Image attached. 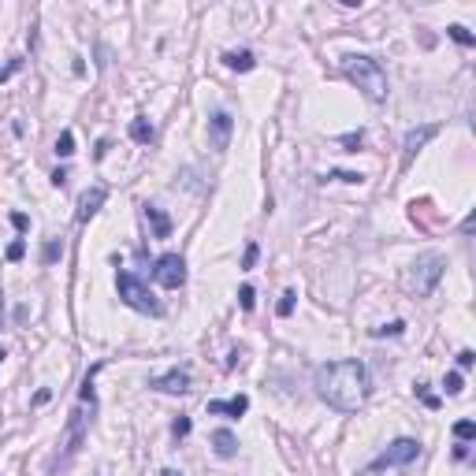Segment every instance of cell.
Returning <instances> with one entry per match:
<instances>
[{
	"mask_svg": "<svg viewBox=\"0 0 476 476\" xmlns=\"http://www.w3.org/2000/svg\"><path fill=\"white\" fill-rule=\"evenodd\" d=\"M313 387L320 402H327L338 413H357L369 398V369L365 361L357 357H346V361H332V365H320L316 376H313Z\"/></svg>",
	"mask_w": 476,
	"mask_h": 476,
	"instance_id": "1",
	"label": "cell"
},
{
	"mask_svg": "<svg viewBox=\"0 0 476 476\" xmlns=\"http://www.w3.org/2000/svg\"><path fill=\"white\" fill-rule=\"evenodd\" d=\"M116 290H119V298H123V305H131L134 313H149V316L164 313V305L157 301V294H153V290L145 287L134 272H116Z\"/></svg>",
	"mask_w": 476,
	"mask_h": 476,
	"instance_id": "4",
	"label": "cell"
},
{
	"mask_svg": "<svg viewBox=\"0 0 476 476\" xmlns=\"http://www.w3.org/2000/svg\"><path fill=\"white\" fill-rule=\"evenodd\" d=\"M160 476H182V473H175V469H164Z\"/></svg>",
	"mask_w": 476,
	"mask_h": 476,
	"instance_id": "39",
	"label": "cell"
},
{
	"mask_svg": "<svg viewBox=\"0 0 476 476\" xmlns=\"http://www.w3.org/2000/svg\"><path fill=\"white\" fill-rule=\"evenodd\" d=\"M443 272H446V257H443V253H435V250L420 253V257L409 264V272H406V290L413 298H428L439 287Z\"/></svg>",
	"mask_w": 476,
	"mask_h": 476,
	"instance_id": "3",
	"label": "cell"
},
{
	"mask_svg": "<svg viewBox=\"0 0 476 476\" xmlns=\"http://www.w3.org/2000/svg\"><path fill=\"white\" fill-rule=\"evenodd\" d=\"M294 305H298V294H294V290H287V294L279 298V309H276V313H279V316H290V313H294Z\"/></svg>",
	"mask_w": 476,
	"mask_h": 476,
	"instance_id": "26",
	"label": "cell"
},
{
	"mask_svg": "<svg viewBox=\"0 0 476 476\" xmlns=\"http://www.w3.org/2000/svg\"><path fill=\"white\" fill-rule=\"evenodd\" d=\"M406 332V324H402V320H391V324H380V327H372V338H383V335H402Z\"/></svg>",
	"mask_w": 476,
	"mask_h": 476,
	"instance_id": "20",
	"label": "cell"
},
{
	"mask_svg": "<svg viewBox=\"0 0 476 476\" xmlns=\"http://www.w3.org/2000/svg\"><path fill=\"white\" fill-rule=\"evenodd\" d=\"M446 34H451V38H454L457 45H465V49H469V45H476V38H473V34H469V30H465V26H462V23H454V26H446Z\"/></svg>",
	"mask_w": 476,
	"mask_h": 476,
	"instance_id": "19",
	"label": "cell"
},
{
	"mask_svg": "<svg viewBox=\"0 0 476 476\" xmlns=\"http://www.w3.org/2000/svg\"><path fill=\"white\" fill-rule=\"evenodd\" d=\"M71 153H75V134L63 131L60 138H56V157H71Z\"/></svg>",
	"mask_w": 476,
	"mask_h": 476,
	"instance_id": "21",
	"label": "cell"
},
{
	"mask_svg": "<svg viewBox=\"0 0 476 476\" xmlns=\"http://www.w3.org/2000/svg\"><path fill=\"white\" fill-rule=\"evenodd\" d=\"M417 395H420V402H424L428 409H439V398L432 395V391H428V383H417Z\"/></svg>",
	"mask_w": 476,
	"mask_h": 476,
	"instance_id": "28",
	"label": "cell"
},
{
	"mask_svg": "<svg viewBox=\"0 0 476 476\" xmlns=\"http://www.w3.org/2000/svg\"><path fill=\"white\" fill-rule=\"evenodd\" d=\"M257 257H261V246H257V242H250V246H246V253H242V268L250 272L253 264H257Z\"/></svg>",
	"mask_w": 476,
	"mask_h": 476,
	"instance_id": "27",
	"label": "cell"
},
{
	"mask_svg": "<svg viewBox=\"0 0 476 476\" xmlns=\"http://www.w3.org/2000/svg\"><path fill=\"white\" fill-rule=\"evenodd\" d=\"M357 476H406V473H402L398 465H380V462H372L369 469H361Z\"/></svg>",
	"mask_w": 476,
	"mask_h": 476,
	"instance_id": "18",
	"label": "cell"
},
{
	"mask_svg": "<svg viewBox=\"0 0 476 476\" xmlns=\"http://www.w3.org/2000/svg\"><path fill=\"white\" fill-rule=\"evenodd\" d=\"M108 201V186H100V182H94V186H86L78 194V224H89L97 213H100V205Z\"/></svg>",
	"mask_w": 476,
	"mask_h": 476,
	"instance_id": "8",
	"label": "cell"
},
{
	"mask_svg": "<svg viewBox=\"0 0 476 476\" xmlns=\"http://www.w3.org/2000/svg\"><path fill=\"white\" fill-rule=\"evenodd\" d=\"M86 420H89V417L82 413V409H75V413H71V424H67V454H63V462H67V457L82 446V439H86Z\"/></svg>",
	"mask_w": 476,
	"mask_h": 476,
	"instance_id": "11",
	"label": "cell"
},
{
	"mask_svg": "<svg viewBox=\"0 0 476 476\" xmlns=\"http://www.w3.org/2000/svg\"><path fill=\"white\" fill-rule=\"evenodd\" d=\"M420 457V443L417 439H409V435H402V439H395V443L387 446V451H383L376 462L380 465H398V469H406L409 462H417Z\"/></svg>",
	"mask_w": 476,
	"mask_h": 476,
	"instance_id": "6",
	"label": "cell"
},
{
	"mask_svg": "<svg viewBox=\"0 0 476 476\" xmlns=\"http://www.w3.org/2000/svg\"><path fill=\"white\" fill-rule=\"evenodd\" d=\"M142 216L153 224V238H168V235H171V219L164 216L157 205H142Z\"/></svg>",
	"mask_w": 476,
	"mask_h": 476,
	"instance_id": "14",
	"label": "cell"
},
{
	"mask_svg": "<svg viewBox=\"0 0 476 476\" xmlns=\"http://www.w3.org/2000/svg\"><path fill=\"white\" fill-rule=\"evenodd\" d=\"M12 224H15V231H26V227H30V219H26L23 213H12Z\"/></svg>",
	"mask_w": 476,
	"mask_h": 476,
	"instance_id": "34",
	"label": "cell"
},
{
	"mask_svg": "<svg viewBox=\"0 0 476 476\" xmlns=\"http://www.w3.org/2000/svg\"><path fill=\"white\" fill-rule=\"evenodd\" d=\"M224 63H227L231 71H253V67H257V60H253L250 49H231V52H224Z\"/></svg>",
	"mask_w": 476,
	"mask_h": 476,
	"instance_id": "15",
	"label": "cell"
},
{
	"mask_svg": "<svg viewBox=\"0 0 476 476\" xmlns=\"http://www.w3.org/2000/svg\"><path fill=\"white\" fill-rule=\"evenodd\" d=\"M246 409H250V398L246 395H235V398H227V402H208V413H227V417H242Z\"/></svg>",
	"mask_w": 476,
	"mask_h": 476,
	"instance_id": "13",
	"label": "cell"
},
{
	"mask_svg": "<svg viewBox=\"0 0 476 476\" xmlns=\"http://www.w3.org/2000/svg\"><path fill=\"white\" fill-rule=\"evenodd\" d=\"M231 131H235L231 112H213V119H208V142H213L216 153L231 145Z\"/></svg>",
	"mask_w": 476,
	"mask_h": 476,
	"instance_id": "10",
	"label": "cell"
},
{
	"mask_svg": "<svg viewBox=\"0 0 476 476\" xmlns=\"http://www.w3.org/2000/svg\"><path fill=\"white\" fill-rule=\"evenodd\" d=\"M338 142H343L350 153H357V149H361V145H365V131H350V134H343V138H338Z\"/></svg>",
	"mask_w": 476,
	"mask_h": 476,
	"instance_id": "25",
	"label": "cell"
},
{
	"mask_svg": "<svg viewBox=\"0 0 476 476\" xmlns=\"http://www.w3.org/2000/svg\"><path fill=\"white\" fill-rule=\"evenodd\" d=\"M473 361H476L473 350H462V354H457V369H473Z\"/></svg>",
	"mask_w": 476,
	"mask_h": 476,
	"instance_id": "33",
	"label": "cell"
},
{
	"mask_svg": "<svg viewBox=\"0 0 476 476\" xmlns=\"http://www.w3.org/2000/svg\"><path fill=\"white\" fill-rule=\"evenodd\" d=\"M153 279L160 283L164 290H179L182 283H186V261L179 257V253H164L153 264Z\"/></svg>",
	"mask_w": 476,
	"mask_h": 476,
	"instance_id": "5",
	"label": "cell"
},
{
	"mask_svg": "<svg viewBox=\"0 0 476 476\" xmlns=\"http://www.w3.org/2000/svg\"><path fill=\"white\" fill-rule=\"evenodd\" d=\"M0 327H4V290H0Z\"/></svg>",
	"mask_w": 476,
	"mask_h": 476,
	"instance_id": "38",
	"label": "cell"
},
{
	"mask_svg": "<svg viewBox=\"0 0 476 476\" xmlns=\"http://www.w3.org/2000/svg\"><path fill=\"white\" fill-rule=\"evenodd\" d=\"M343 75L350 78L369 100H376V105H380V100H387V71L380 67V60L361 56V52L343 56Z\"/></svg>",
	"mask_w": 476,
	"mask_h": 476,
	"instance_id": "2",
	"label": "cell"
},
{
	"mask_svg": "<svg viewBox=\"0 0 476 476\" xmlns=\"http://www.w3.org/2000/svg\"><path fill=\"white\" fill-rule=\"evenodd\" d=\"M131 138L138 142V145H145V142H153V123L149 119H131Z\"/></svg>",
	"mask_w": 476,
	"mask_h": 476,
	"instance_id": "16",
	"label": "cell"
},
{
	"mask_svg": "<svg viewBox=\"0 0 476 476\" xmlns=\"http://www.w3.org/2000/svg\"><path fill=\"white\" fill-rule=\"evenodd\" d=\"M213 451H216V457H235L238 454V439H235L231 428H216L213 432Z\"/></svg>",
	"mask_w": 476,
	"mask_h": 476,
	"instance_id": "12",
	"label": "cell"
},
{
	"mask_svg": "<svg viewBox=\"0 0 476 476\" xmlns=\"http://www.w3.org/2000/svg\"><path fill=\"white\" fill-rule=\"evenodd\" d=\"M443 387H446V395H462V387H465V380H462V372H446V380H443Z\"/></svg>",
	"mask_w": 476,
	"mask_h": 476,
	"instance_id": "24",
	"label": "cell"
},
{
	"mask_svg": "<svg viewBox=\"0 0 476 476\" xmlns=\"http://www.w3.org/2000/svg\"><path fill=\"white\" fill-rule=\"evenodd\" d=\"M4 357H8V354H4V350H0V361H4Z\"/></svg>",
	"mask_w": 476,
	"mask_h": 476,
	"instance_id": "40",
	"label": "cell"
},
{
	"mask_svg": "<svg viewBox=\"0 0 476 476\" xmlns=\"http://www.w3.org/2000/svg\"><path fill=\"white\" fill-rule=\"evenodd\" d=\"M63 257V242L60 238H49V242H45V250H41V261L45 264H56Z\"/></svg>",
	"mask_w": 476,
	"mask_h": 476,
	"instance_id": "17",
	"label": "cell"
},
{
	"mask_svg": "<svg viewBox=\"0 0 476 476\" xmlns=\"http://www.w3.org/2000/svg\"><path fill=\"white\" fill-rule=\"evenodd\" d=\"M454 435H457V443H469V439L476 435V424H473V420H457V424H454Z\"/></svg>",
	"mask_w": 476,
	"mask_h": 476,
	"instance_id": "22",
	"label": "cell"
},
{
	"mask_svg": "<svg viewBox=\"0 0 476 476\" xmlns=\"http://www.w3.org/2000/svg\"><path fill=\"white\" fill-rule=\"evenodd\" d=\"M23 253H26V242H23V238H15V242L8 246V261H19Z\"/></svg>",
	"mask_w": 476,
	"mask_h": 476,
	"instance_id": "29",
	"label": "cell"
},
{
	"mask_svg": "<svg viewBox=\"0 0 476 476\" xmlns=\"http://www.w3.org/2000/svg\"><path fill=\"white\" fill-rule=\"evenodd\" d=\"M190 428H194V424H190V417H179L175 424H171V432H175V435L182 439V435H190Z\"/></svg>",
	"mask_w": 476,
	"mask_h": 476,
	"instance_id": "31",
	"label": "cell"
},
{
	"mask_svg": "<svg viewBox=\"0 0 476 476\" xmlns=\"http://www.w3.org/2000/svg\"><path fill=\"white\" fill-rule=\"evenodd\" d=\"M238 305H242L246 313H253V305H257V290H253V287H242V290H238Z\"/></svg>",
	"mask_w": 476,
	"mask_h": 476,
	"instance_id": "23",
	"label": "cell"
},
{
	"mask_svg": "<svg viewBox=\"0 0 476 476\" xmlns=\"http://www.w3.org/2000/svg\"><path fill=\"white\" fill-rule=\"evenodd\" d=\"M52 395H49V391H38V395H34V406H45V402H49Z\"/></svg>",
	"mask_w": 476,
	"mask_h": 476,
	"instance_id": "37",
	"label": "cell"
},
{
	"mask_svg": "<svg viewBox=\"0 0 476 476\" xmlns=\"http://www.w3.org/2000/svg\"><path fill=\"white\" fill-rule=\"evenodd\" d=\"M439 134V127L435 123H424V127H413V131L406 134V138H402V164H413V157L420 149H424L428 142H432Z\"/></svg>",
	"mask_w": 476,
	"mask_h": 476,
	"instance_id": "7",
	"label": "cell"
},
{
	"mask_svg": "<svg viewBox=\"0 0 476 476\" xmlns=\"http://www.w3.org/2000/svg\"><path fill=\"white\" fill-rule=\"evenodd\" d=\"M454 457H457V462H465V457H469V446L457 443V446H454Z\"/></svg>",
	"mask_w": 476,
	"mask_h": 476,
	"instance_id": "36",
	"label": "cell"
},
{
	"mask_svg": "<svg viewBox=\"0 0 476 476\" xmlns=\"http://www.w3.org/2000/svg\"><path fill=\"white\" fill-rule=\"evenodd\" d=\"M63 182H67V171H63V168L52 171V186H63Z\"/></svg>",
	"mask_w": 476,
	"mask_h": 476,
	"instance_id": "35",
	"label": "cell"
},
{
	"mask_svg": "<svg viewBox=\"0 0 476 476\" xmlns=\"http://www.w3.org/2000/svg\"><path fill=\"white\" fill-rule=\"evenodd\" d=\"M149 387L164 391V395H186V391H190V372L186 369H168L164 376H153Z\"/></svg>",
	"mask_w": 476,
	"mask_h": 476,
	"instance_id": "9",
	"label": "cell"
},
{
	"mask_svg": "<svg viewBox=\"0 0 476 476\" xmlns=\"http://www.w3.org/2000/svg\"><path fill=\"white\" fill-rule=\"evenodd\" d=\"M19 67H23V60H19V56H15L12 63H8V67H0V82H8V78H12V75H15V71H19Z\"/></svg>",
	"mask_w": 476,
	"mask_h": 476,
	"instance_id": "32",
	"label": "cell"
},
{
	"mask_svg": "<svg viewBox=\"0 0 476 476\" xmlns=\"http://www.w3.org/2000/svg\"><path fill=\"white\" fill-rule=\"evenodd\" d=\"M332 179H338V182H361L365 175H361V171H332Z\"/></svg>",
	"mask_w": 476,
	"mask_h": 476,
	"instance_id": "30",
	"label": "cell"
}]
</instances>
